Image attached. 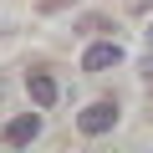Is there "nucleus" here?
Segmentation results:
<instances>
[{
    "label": "nucleus",
    "instance_id": "1",
    "mask_svg": "<svg viewBox=\"0 0 153 153\" xmlns=\"http://www.w3.org/2000/svg\"><path fill=\"white\" fill-rule=\"evenodd\" d=\"M112 123H117V102H92L82 117H76V128H82L87 138H102V133H112Z\"/></svg>",
    "mask_w": 153,
    "mask_h": 153
},
{
    "label": "nucleus",
    "instance_id": "2",
    "mask_svg": "<svg viewBox=\"0 0 153 153\" xmlns=\"http://www.w3.org/2000/svg\"><path fill=\"white\" fill-rule=\"evenodd\" d=\"M41 133V112H21V117H10L5 128H0V138H5L10 148H21V143H31Z\"/></svg>",
    "mask_w": 153,
    "mask_h": 153
},
{
    "label": "nucleus",
    "instance_id": "3",
    "mask_svg": "<svg viewBox=\"0 0 153 153\" xmlns=\"http://www.w3.org/2000/svg\"><path fill=\"white\" fill-rule=\"evenodd\" d=\"M117 61H123V46H117V41H97V46L82 51V71H107V66H117Z\"/></svg>",
    "mask_w": 153,
    "mask_h": 153
},
{
    "label": "nucleus",
    "instance_id": "4",
    "mask_svg": "<svg viewBox=\"0 0 153 153\" xmlns=\"http://www.w3.org/2000/svg\"><path fill=\"white\" fill-rule=\"evenodd\" d=\"M26 87H31V102H36V107H51V102H56V82H51L46 71H31Z\"/></svg>",
    "mask_w": 153,
    "mask_h": 153
},
{
    "label": "nucleus",
    "instance_id": "5",
    "mask_svg": "<svg viewBox=\"0 0 153 153\" xmlns=\"http://www.w3.org/2000/svg\"><path fill=\"white\" fill-rule=\"evenodd\" d=\"M143 82H153V46H148V56H143Z\"/></svg>",
    "mask_w": 153,
    "mask_h": 153
},
{
    "label": "nucleus",
    "instance_id": "6",
    "mask_svg": "<svg viewBox=\"0 0 153 153\" xmlns=\"http://www.w3.org/2000/svg\"><path fill=\"white\" fill-rule=\"evenodd\" d=\"M138 5H143V10H148V5H153V0H138Z\"/></svg>",
    "mask_w": 153,
    "mask_h": 153
},
{
    "label": "nucleus",
    "instance_id": "7",
    "mask_svg": "<svg viewBox=\"0 0 153 153\" xmlns=\"http://www.w3.org/2000/svg\"><path fill=\"white\" fill-rule=\"evenodd\" d=\"M148 46H153V31H148Z\"/></svg>",
    "mask_w": 153,
    "mask_h": 153
}]
</instances>
